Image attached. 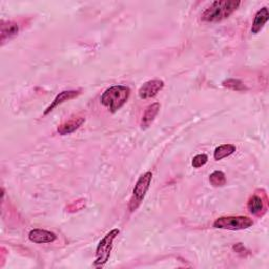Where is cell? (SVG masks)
<instances>
[{
	"mask_svg": "<svg viewBox=\"0 0 269 269\" xmlns=\"http://www.w3.org/2000/svg\"><path fill=\"white\" fill-rule=\"evenodd\" d=\"M241 5V2L236 0H218L209 5L201 15L202 21L220 22L227 19L230 15Z\"/></svg>",
	"mask_w": 269,
	"mask_h": 269,
	"instance_id": "obj_1",
	"label": "cell"
},
{
	"mask_svg": "<svg viewBox=\"0 0 269 269\" xmlns=\"http://www.w3.org/2000/svg\"><path fill=\"white\" fill-rule=\"evenodd\" d=\"M130 89L124 85H114L108 88L101 96L102 106L109 109L111 113H116L127 102Z\"/></svg>",
	"mask_w": 269,
	"mask_h": 269,
	"instance_id": "obj_2",
	"label": "cell"
},
{
	"mask_svg": "<svg viewBox=\"0 0 269 269\" xmlns=\"http://www.w3.org/2000/svg\"><path fill=\"white\" fill-rule=\"evenodd\" d=\"M119 233H120V230L115 228L102 238V240L99 242L96 250V260L94 262L95 267L99 268L108 263L111 256L114 240L118 237Z\"/></svg>",
	"mask_w": 269,
	"mask_h": 269,
	"instance_id": "obj_3",
	"label": "cell"
},
{
	"mask_svg": "<svg viewBox=\"0 0 269 269\" xmlns=\"http://www.w3.org/2000/svg\"><path fill=\"white\" fill-rule=\"evenodd\" d=\"M152 179H153L152 172L144 173L138 179V181H137L136 185H134L133 190H132V197H131L130 201H129V206L128 207H129L130 212L136 211V209L142 203L147 190L149 189V185H151Z\"/></svg>",
	"mask_w": 269,
	"mask_h": 269,
	"instance_id": "obj_4",
	"label": "cell"
},
{
	"mask_svg": "<svg viewBox=\"0 0 269 269\" xmlns=\"http://www.w3.org/2000/svg\"><path fill=\"white\" fill-rule=\"evenodd\" d=\"M253 225L252 219L244 216L221 217L214 222V227L227 230H243Z\"/></svg>",
	"mask_w": 269,
	"mask_h": 269,
	"instance_id": "obj_5",
	"label": "cell"
},
{
	"mask_svg": "<svg viewBox=\"0 0 269 269\" xmlns=\"http://www.w3.org/2000/svg\"><path fill=\"white\" fill-rule=\"evenodd\" d=\"M164 85H165V83L160 79H154L145 82L138 91L139 98L142 100H146L156 97L164 88Z\"/></svg>",
	"mask_w": 269,
	"mask_h": 269,
	"instance_id": "obj_6",
	"label": "cell"
},
{
	"mask_svg": "<svg viewBox=\"0 0 269 269\" xmlns=\"http://www.w3.org/2000/svg\"><path fill=\"white\" fill-rule=\"evenodd\" d=\"M247 208L250 214L255 216H263L266 213V196L253 195L247 202Z\"/></svg>",
	"mask_w": 269,
	"mask_h": 269,
	"instance_id": "obj_7",
	"label": "cell"
},
{
	"mask_svg": "<svg viewBox=\"0 0 269 269\" xmlns=\"http://www.w3.org/2000/svg\"><path fill=\"white\" fill-rule=\"evenodd\" d=\"M85 122V118L82 116H73L71 117L68 121L62 123L60 126L58 127V132L61 136H65V134H70L74 132L76 129H78L83 123Z\"/></svg>",
	"mask_w": 269,
	"mask_h": 269,
	"instance_id": "obj_8",
	"label": "cell"
},
{
	"mask_svg": "<svg viewBox=\"0 0 269 269\" xmlns=\"http://www.w3.org/2000/svg\"><path fill=\"white\" fill-rule=\"evenodd\" d=\"M28 239L34 243H52L57 240V236L49 230L44 229H33L28 233Z\"/></svg>",
	"mask_w": 269,
	"mask_h": 269,
	"instance_id": "obj_9",
	"label": "cell"
},
{
	"mask_svg": "<svg viewBox=\"0 0 269 269\" xmlns=\"http://www.w3.org/2000/svg\"><path fill=\"white\" fill-rule=\"evenodd\" d=\"M160 108H161V106H160L159 102H155L146 108V110L144 111V114L142 116V119H141V123H140L142 129H146L152 125V123L155 120V118L159 114Z\"/></svg>",
	"mask_w": 269,
	"mask_h": 269,
	"instance_id": "obj_10",
	"label": "cell"
},
{
	"mask_svg": "<svg viewBox=\"0 0 269 269\" xmlns=\"http://www.w3.org/2000/svg\"><path fill=\"white\" fill-rule=\"evenodd\" d=\"M80 95V91H64V92H61L60 94H59L55 99L54 101L50 104V106L47 108V110L44 111V115H48L49 113H51L54 109H56L58 106H60V104L64 103L65 101H69V100H72L74 98H76Z\"/></svg>",
	"mask_w": 269,
	"mask_h": 269,
	"instance_id": "obj_11",
	"label": "cell"
},
{
	"mask_svg": "<svg viewBox=\"0 0 269 269\" xmlns=\"http://www.w3.org/2000/svg\"><path fill=\"white\" fill-rule=\"evenodd\" d=\"M269 18V13H268V8L263 7L261 10H259L256 14L255 19H253L252 26H251V33L252 34H258L260 33L266 22L268 21Z\"/></svg>",
	"mask_w": 269,
	"mask_h": 269,
	"instance_id": "obj_12",
	"label": "cell"
},
{
	"mask_svg": "<svg viewBox=\"0 0 269 269\" xmlns=\"http://www.w3.org/2000/svg\"><path fill=\"white\" fill-rule=\"evenodd\" d=\"M0 28H2V42L3 44L7 41L12 39L19 33V26L17 23H15L13 21H2V25H0Z\"/></svg>",
	"mask_w": 269,
	"mask_h": 269,
	"instance_id": "obj_13",
	"label": "cell"
},
{
	"mask_svg": "<svg viewBox=\"0 0 269 269\" xmlns=\"http://www.w3.org/2000/svg\"><path fill=\"white\" fill-rule=\"evenodd\" d=\"M236 152V146L233 144H223L218 146L214 152V159L220 161L224 158H227Z\"/></svg>",
	"mask_w": 269,
	"mask_h": 269,
	"instance_id": "obj_14",
	"label": "cell"
},
{
	"mask_svg": "<svg viewBox=\"0 0 269 269\" xmlns=\"http://www.w3.org/2000/svg\"><path fill=\"white\" fill-rule=\"evenodd\" d=\"M209 183L214 187H222L226 184V176L221 171H215L209 176Z\"/></svg>",
	"mask_w": 269,
	"mask_h": 269,
	"instance_id": "obj_15",
	"label": "cell"
},
{
	"mask_svg": "<svg viewBox=\"0 0 269 269\" xmlns=\"http://www.w3.org/2000/svg\"><path fill=\"white\" fill-rule=\"evenodd\" d=\"M223 86L224 87H227L229 89H231V91H234V92H244V91H247V86L239 79H227L225 81L222 82Z\"/></svg>",
	"mask_w": 269,
	"mask_h": 269,
	"instance_id": "obj_16",
	"label": "cell"
},
{
	"mask_svg": "<svg viewBox=\"0 0 269 269\" xmlns=\"http://www.w3.org/2000/svg\"><path fill=\"white\" fill-rule=\"evenodd\" d=\"M207 161H208V157L205 154H200V155L193 157L191 161V165L193 166V169H200L205 165Z\"/></svg>",
	"mask_w": 269,
	"mask_h": 269,
	"instance_id": "obj_17",
	"label": "cell"
},
{
	"mask_svg": "<svg viewBox=\"0 0 269 269\" xmlns=\"http://www.w3.org/2000/svg\"><path fill=\"white\" fill-rule=\"evenodd\" d=\"M233 249H234L236 252H238V253H242L243 251H245V247H244L241 243L236 244V245L233 246Z\"/></svg>",
	"mask_w": 269,
	"mask_h": 269,
	"instance_id": "obj_18",
	"label": "cell"
}]
</instances>
